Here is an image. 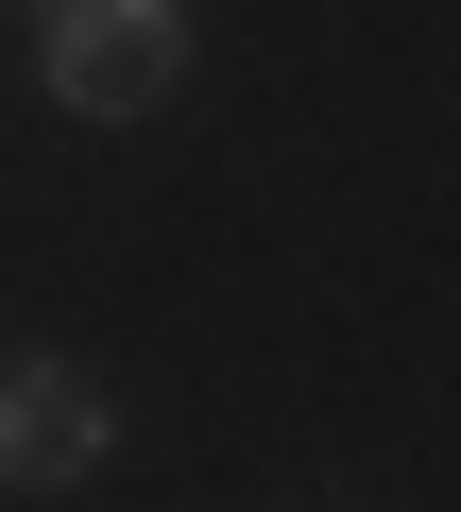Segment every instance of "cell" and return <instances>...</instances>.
Segmentation results:
<instances>
[{
    "label": "cell",
    "mask_w": 461,
    "mask_h": 512,
    "mask_svg": "<svg viewBox=\"0 0 461 512\" xmlns=\"http://www.w3.org/2000/svg\"><path fill=\"white\" fill-rule=\"evenodd\" d=\"M120 461V393L86 376V359H0V495H86Z\"/></svg>",
    "instance_id": "2"
},
{
    "label": "cell",
    "mask_w": 461,
    "mask_h": 512,
    "mask_svg": "<svg viewBox=\"0 0 461 512\" xmlns=\"http://www.w3.org/2000/svg\"><path fill=\"white\" fill-rule=\"evenodd\" d=\"M35 86L69 120H154L188 86V0H35Z\"/></svg>",
    "instance_id": "1"
}]
</instances>
